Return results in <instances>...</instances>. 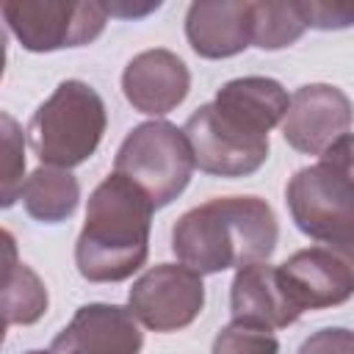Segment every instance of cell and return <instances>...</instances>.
<instances>
[{"label": "cell", "mask_w": 354, "mask_h": 354, "mask_svg": "<svg viewBox=\"0 0 354 354\" xmlns=\"http://www.w3.org/2000/svg\"><path fill=\"white\" fill-rule=\"evenodd\" d=\"M279 241L271 205L260 196H218L185 210L171 230V252L196 274L266 263Z\"/></svg>", "instance_id": "6da1fadb"}, {"label": "cell", "mask_w": 354, "mask_h": 354, "mask_svg": "<svg viewBox=\"0 0 354 354\" xmlns=\"http://www.w3.org/2000/svg\"><path fill=\"white\" fill-rule=\"evenodd\" d=\"M155 205L127 177L108 174L88 196L86 224L75 243V266L88 282H122L149 254Z\"/></svg>", "instance_id": "7a4b0ae2"}, {"label": "cell", "mask_w": 354, "mask_h": 354, "mask_svg": "<svg viewBox=\"0 0 354 354\" xmlns=\"http://www.w3.org/2000/svg\"><path fill=\"white\" fill-rule=\"evenodd\" d=\"M285 202L293 224L318 243L354 241V133L340 136L318 155V163L299 169Z\"/></svg>", "instance_id": "3957f363"}, {"label": "cell", "mask_w": 354, "mask_h": 354, "mask_svg": "<svg viewBox=\"0 0 354 354\" xmlns=\"http://www.w3.org/2000/svg\"><path fill=\"white\" fill-rule=\"evenodd\" d=\"M108 127L102 97L83 80H64L33 111L28 138L44 166L75 169L86 163Z\"/></svg>", "instance_id": "277c9868"}, {"label": "cell", "mask_w": 354, "mask_h": 354, "mask_svg": "<svg viewBox=\"0 0 354 354\" xmlns=\"http://www.w3.org/2000/svg\"><path fill=\"white\" fill-rule=\"evenodd\" d=\"M196 163L185 133L163 119L133 127L116 149L113 171L133 180L155 207L171 205L191 183Z\"/></svg>", "instance_id": "5b68a950"}, {"label": "cell", "mask_w": 354, "mask_h": 354, "mask_svg": "<svg viewBox=\"0 0 354 354\" xmlns=\"http://www.w3.org/2000/svg\"><path fill=\"white\" fill-rule=\"evenodd\" d=\"M183 133L199 171L213 177H249L268 158V133L216 102L199 105Z\"/></svg>", "instance_id": "8992f818"}, {"label": "cell", "mask_w": 354, "mask_h": 354, "mask_svg": "<svg viewBox=\"0 0 354 354\" xmlns=\"http://www.w3.org/2000/svg\"><path fill=\"white\" fill-rule=\"evenodd\" d=\"M3 19L14 39L30 53H53L94 41L108 22L105 3L66 0H8Z\"/></svg>", "instance_id": "52a82bcc"}, {"label": "cell", "mask_w": 354, "mask_h": 354, "mask_svg": "<svg viewBox=\"0 0 354 354\" xmlns=\"http://www.w3.org/2000/svg\"><path fill=\"white\" fill-rule=\"evenodd\" d=\"M127 307L152 332L185 329L205 307L202 274L183 263H158L133 282Z\"/></svg>", "instance_id": "ba28073f"}, {"label": "cell", "mask_w": 354, "mask_h": 354, "mask_svg": "<svg viewBox=\"0 0 354 354\" xmlns=\"http://www.w3.org/2000/svg\"><path fill=\"white\" fill-rule=\"evenodd\" d=\"M299 310H326L354 296V241L293 252L279 266Z\"/></svg>", "instance_id": "9c48e42d"}, {"label": "cell", "mask_w": 354, "mask_h": 354, "mask_svg": "<svg viewBox=\"0 0 354 354\" xmlns=\"http://www.w3.org/2000/svg\"><path fill=\"white\" fill-rule=\"evenodd\" d=\"M354 122V105L343 88L329 83H307L290 94L288 113L282 119L285 141L304 155H321Z\"/></svg>", "instance_id": "30bf717a"}, {"label": "cell", "mask_w": 354, "mask_h": 354, "mask_svg": "<svg viewBox=\"0 0 354 354\" xmlns=\"http://www.w3.org/2000/svg\"><path fill=\"white\" fill-rule=\"evenodd\" d=\"M144 332L130 307L91 301L55 335L53 354H141Z\"/></svg>", "instance_id": "8fae6325"}, {"label": "cell", "mask_w": 354, "mask_h": 354, "mask_svg": "<svg viewBox=\"0 0 354 354\" xmlns=\"http://www.w3.org/2000/svg\"><path fill=\"white\" fill-rule=\"evenodd\" d=\"M122 91L127 102L147 116L174 111L191 91V72L171 50L155 47L130 58L122 72Z\"/></svg>", "instance_id": "7c38bea8"}, {"label": "cell", "mask_w": 354, "mask_h": 354, "mask_svg": "<svg viewBox=\"0 0 354 354\" xmlns=\"http://www.w3.org/2000/svg\"><path fill=\"white\" fill-rule=\"evenodd\" d=\"M185 36L202 58H232L252 44V3L199 0L188 6Z\"/></svg>", "instance_id": "4fadbf2b"}, {"label": "cell", "mask_w": 354, "mask_h": 354, "mask_svg": "<svg viewBox=\"0 0 354 354\" xmlns=\"http://www.w3.org/2000/svg\"><path fill=\"white\" fill-rule=\"evenodd\" d=\"M232 318L254 321L268 329H285L301 318L299 304L293 301L279 266L254 263L238 268L230 288Z\"/></svg>", "instance_id": "5bb4252c"}, {"label": "cell", "mask_w": 354, "mask_h": 354, "mask_svg": "<svg viewBox=\"0 0 354 354\" xmlns=\"http://www.w3.org/2000/svg\"><path fill=\"white\" fill-rule=\"evenodd\" d=\"M213 102L238 113L241 119L260 127L263 133H271L277 124H282L290 97L279 80L263 77V75H249V77L227 80L216 91Z\"/></svg>", "instance_id": "9a60e30c"}, {"label": "cell", "mask_w": 354, "mask_h": 354, "mask_svg": "<svg viewBox=\"0 0 354 354\" xmlns=\"http://www.w3.org/2000/svg\"><path fill=\"white\" fill-rule=\"evenodd\" d=\"M19 199L30 218L41 224H58V221H66L77 210L80 183L66 169L39 166L30 177H25Z\"/></svg>", "instance_id": "2e32d148"}, {"label": "cell", "mask_w": 354, "mask_h": 354, "mask_svg": "<svg viewBox=\"0 0 354 354\" xmlns=\"http://www.w3.org/2000/svg\"><path fill=\"white\" fill-rule=\"evenodd\" d=\"M6 238V254H8V266H6V288H3V315L6 324H36L44 313H47V288L39 279V274L17 260V249H14V238L11 232H3Z\"/></svg>", "instance_id": "e0dca14e"}, {"label": "cell", "mask_w": 354, "mask_h": 354, "mask_svg": "<svg viewBox=\"0 0 354 354\" xmlns=\"http://www.w3.org/2000/svg\"><path fill=\"white\" fill-rule=\"evenodd\" d=\"M307 19L299 0L290 3H252V44L260 50H282L301 39Z\"/></svg>", "instance_id": "ac0fdd59"}, {"label": "cell", "mask_w": 354, "mask_h": 354, "mask_svg": "<svg viewBox=\"0 0 354 354\" xmlns=\"http://www.w3.org/2000/svg\"><path fill=\"white\" fill-rule=\"evenodd\" d=\"M210 354H279V340L263 324L232 318L216 335Z\"/></svg>", "instance_id": "d6986e66"}, {"label": "cell", "mask_w": 354, "mask_h": 354, "mask_svg": "<svg viewBox=\"0 0 354 354\" xmlns=\"http://www.w3.org/2000/svg\"><path fill=\"white\" fill-rule=\"evenodd\" d=\"M3 207H11L19 196H22V174H25V144H22V133L19 124L3 113Z\"/></svg>", "instance_id": "ffe728a7"}, {"label": "cell", "mask_w": 354, "mask_h": 354, "mask_svg": "<svg viewBox=\"0 0 354 354\" xmlns=\"http://www.w3.org/2000/svg\"><path fill=\"white\" fill-rule=\"evenodd\" d=\"M307 28L318 30H340L354 25V3H321V0H299Z\"/></svg>", "instance_id": "44dd1931"}, {"label": "cell", "mask_w": 354, "mask_h": 354, "mask_svg": "<svg viewBox=\"0 0 354 354\" xmlns=\"http://www.w3.org/2000/svg\"><path fill=\"white\" fill-rule=\"evenodd\" d=\"M299 354H354V332L346 326L318 329L299 346Z\"/></svg>", "instance_id": "7402d4cb"}, {"label": "cell", "mask_w": 354, "mask_h": 354, "mask_svg": "<svg viewBox=\"0 0 354 354\" xmlns=\"http://www.w3.org/2000/svg\"><path fill=\"white\" fill-rule=\"evenodd\" d=\"M105 8H108V14H119V17H144V14L155 11V8H160V3L158 0L155 3H147V6H116V3H111Z\"/></svg>", "instance_id": "603a6c76"}, {"label": "cell", "mask_w": 354, "mask_h": 354, "mask_svg": "<svg viewBox=\"0 0 354 354\" xmlns=\"http://www.w3.org/2000/svg\"><path fill=\"white\" fill-rule=\"evenodd\" d=\"M25 354H53V351H39V348H33V351H25Z\"/></svg>", "instance_id": "cb8c5ba5"}]
</instances>
